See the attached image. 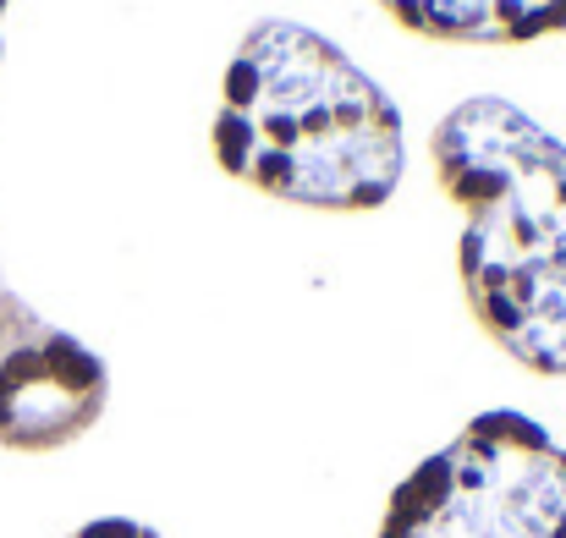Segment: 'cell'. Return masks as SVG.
<instances>
[{"label":"cell","instance_id":"6da1fadb","mask_svg":"<svg viewBox=\"0 0 566 538\" xmlns=\"http://www.w3.org/2000/svg\"><path fill=\"white\" fill-rule=\"evenodd\" d=\"M214 155L253 192L308 209H379L407 160L401 116L325 33L259 22L220 88Z\"/></svg>","mask_w":566,"mask_h":538},{"label":"cell","instance_id":"7a4b0ae2","mask_svg":"<svg viewBox=\"0 0 566 538\" xmlns=\"http://www.w3.org/2000/svg\"><path fill=\"white\" fill-rule=\"evenodd\" d=\"M434 177L468 214L462 286L501 352L566 373V144L506 99H468L434 127Z\"/></svg>","mask_w":566,"mask_h":538},{"label":"cell","instance_id":"3957f363","mask_svg":"<svg viewBox=\"0 0 566 538\" xmlns=\"http://www.w3.org/2000/svg\"><path fill=\"white\" fill-rule=\"evenodd\" d=\"M379 538H566V445L523 412H484L401 478Z\"/></svg>","mask_w":566,"mask_h":538},{"label":"cell","instance_id":"277c9868","mask_svg":"<svg viewBox=\"0 0 566 538\" xmlns=\"http://www.w3.org/2000/svg\"><path fill=\"white\" fill-rule=\"evenodd\" d=\"M111 379L77 336L44 325L0 281V445L55 451L88 434L105 412Z\"/></svg>","mask_w":566,"mask_h":538},{"label":"cell","instance_id":"5b68a950","mask_svg":"<svg viewBox=\"0 0 566 538\" xmlns=\"http://www.w3.org/2000/svg\"><path fill=\"white\" fill-rule=\"evenodd\" d=\"M401 28L451 44H523L566 28V0H379Z\"/></svg>","mask_w":566,"mask_h":538},{"label":"cell","instance_id":"8992f818","mask_svg":"<svg viewBox=\"0 0 566 538\" xmlns=\"http://www.w3.org/2000/svg\"><path fill=\"white\" fill-rule=\"evenodd\" d=\"M72 538H160V534H155V528H144V523H127V517H105V523L77 528Z\"/></svg>","mask_w":566,"mask_h":538},{"label":"cell","instance_id":"52a82bcc","mask_svg":"<svg viewBox=\"0 0 566 538\" xmlns=\"http://www.w3.org/2000/svg\"><path fill=\"white\" fill-rule=\"evenodd\" d=\"M0 17H6V0H0Z\"/></svg>","mask_w":566,"mask_h":538}]
</instances>
